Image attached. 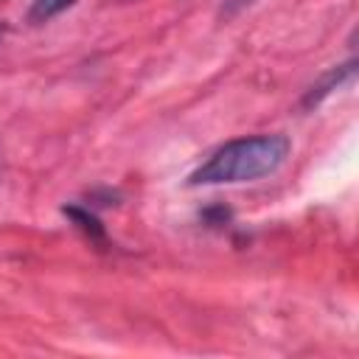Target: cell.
Here are the masks:
<instances>
[{
    "label": "cell",
    "mask_w": 359,
    "mask_h": 359,
    "mask_svg": "<svg viewBox=\"0 0 359 359\" xmlns=\"http://www.w3.org/2000/svg\"><path fill=\"white\" fill-rule=\"evenodd\" d=\"M76 0H34L28 8V20L31 22H48L53 17H59L62 11H67Z\"/></svg>",
    "instance_id": "3957f363"
},
{
    "label": "cell",
    "mask_w": 359,
    "mask_h": 359,
    "mask_svg": "<svg viewBox=\"0 0 359 359\" xmlns=\"http://www.w3.org/2000/svg\"><path fill=\"white\" fill-rule=\"evenodd\" d=\"M292 151L286 135H252L219 146L199 168L188 174V185H238L275 174Z\"/></svg>",
    "instance_id": "6da1fadb"
},
{
    "label": "cell",
    "mask_w": 359,
    "mask_h": 359,
    "mask_svg": "<svg viewBox=\"0 0 359 359\" xmlns=\"http://www.w3.org/2000/svg\"><path fill=\"white\" fill-rule=\"evenodd\" d=\"M353 62H348V65H339V67H334V70H328L309 93H306V98H303V104L306 107H314V104H320L325 95H331L337 87H342L348 79H353Z\"/></svg>",
    "instance_id": "7a4b0ae2"
}]
</instances>
